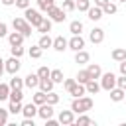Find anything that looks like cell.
<instances>
[{"label": "cell", "instance_id": "816d5d0a", "mask_svg": "<svg viewBox=\"0 0 126 126\" xmlns=\"http://www.w3.org/2000/svg\"><path fill=\"white\" fill-rule=\"evenodd\" d=\"M6 71V65H4V59L0 57V77H2V73Z\"/></svg>", "mask_w": 126, "mask_h": 126}, {"label": "cell", "instance_id": "f6af8a7d", "mask_svg": "<svg viewBox=\"0 0 126 126\" xmlns=\"http://www.w3.org/2000/svg\"><path fill=\"white\" fill-rule=\"evenodd\" d=\"M16 6L20 10H26V8H30V0H16Z\"/></svg>", "mask_w": 126, "mask_h": 126}, {"label": "cell", "instance_id": "1f68e13d", "mask_svg": "<svg viewBox=\"0 0 126 126\" xmlns=\"http://www.w3.org/2000/svg\"><path fill=\"white\" fill-rule=\"evenodd\" d=\"M10 85H6V83H0V102L2 100H6V98H10Z\"/></svg>", "mask_w": 126, "mask_h": 126}, {"label": "cell", "instance_id": "9c48e42d", "mask_svg": "<svg viewBox=\"0 0 126 126\" xmlns=\"http://www.w3.org/2000/svg\"><path fill=\"white\" fill-rule=\"evenodd\" d=\"M89 39L93 43H102L104 41V30L102 28H93L91 33H89Z\"/></svg>", "mask_w": 126, "mask_h": 126}, {"label": "cell", "instance_id": "7bdbcfd3", "mask_svg": "<svg viewBox=\"0 0 126 126\" xmlns=\"http://www.w3.org/2000/svg\"><path fill=\"white\" fill-rule=\"evenodd\" d=\"M116 87H120V89H124V91H126V75L116 77Z\"/></svg>", "mask_w": 126, "mask_h": 126}, {"label": "cell", "instance_id": "9a60e30c", "mask_svg": "<svg viewBox=\"0 0 126 126\" xmlns=\"http://www.w3.org/2000/svg\"><path fill=\"white\" fill-rule=\"evenodd\" d=\"M22 114H24V118H33L35 114H37V104L32 100L30 104H24V108H22Z\"/></svg>", "mask_w": 126, "mask_h": 126}, {"label": "cell", "instance_id": "ac0fdd59", "mask_svg": "<svg viewBox=\"0 0 126 126\" xmlns=\"http://www.w3.org/2000/svg\"><path fill=\"white\" fill-rule=\"evenodd\" d=\"M85 93H87V87H85L83 83H75V85H73V89L69 91V94H71L73 98H77V96H83Z\"/></svg>", "mask_w": 126, "mask_h": 126}, {"label": "cell", "instance_id": "60d3db41", "mask_svg": "<svg viewBox=\"0 0 126 126\" xmlns=\"http://www.w3.org/2000/svg\"><path fill=\"white\" fill-rule=\"evenodd\" d=\"M49 73H51V69H47V67H39V69H37L39 79H47V77H49Z\"/></svg>", "mask_w": 126, "mask_h": 126}, {"label": "cell", "instance_id": "ffe728a7", "mask_svg": "<svg viewBox=\"0 0 126 126\" xmlns=\"http://www.w3.org/2000/svg\"><path fill=\"white\" fill-rule=\"evenodd\" d=\"M37 45H39L41 49H47V47H53V39L49 37V33H43V35L39 37V41H37Z\"/></svg>", "mask_w": 126, "mask_h": 126}, {"label": "cell", "instance_id": "3957f363", "mask_svg": "<svg viewBox=\"0 0 126 126\" xmlns=\"http://www.w3.org/2000/svg\"><path fill=\"white\" fill-rule=\"evenodd\" d=\"M24 18H26L33 28H37V26L43 22V18H45V16H41V12H39V10H35V8H26V10H24Z\"/></svg>", "mask_w": 126, "mask_h": 126}, {"label": "cell", "instance_id": "f546056e", "mask_svg": "<svg viewBox=\"0 0 126 126\" xmlns=\"http://www.w3.org/2000/svg\"><path fill=\"white\" fill-rule=\"evenodd\" d=\"M75 124H77V126H89V124H94V122H93V118H89V116L83 112V114H79V118H75Z\"/></svg>", "mask_w": 126, "mask_h": 126}, {"label": "cell", "instance_id": "484cf974", "mask_svg": "<svg viewBox=\"0 0 126 126\" xmlns=\"http://www.w3.org/2000/svg\"><path fill=\"white\" fill-rule=\"evenodd\" d=\"M51 24H53V22H51L49 18H43V22L37 26V32H41V33H49V32H51Z\"/></svg>", "mask_w": 126, "mask_h": 126}, {"label": "cell", "instance_id": "277c9868", "mask_svg": "<svg viewBox=\"0 0 126 126\" xmlns=\"http://www.w3.org/2000/svg\"><path fill=\"white\" fill-rule=\"evenodd\" d=\"M116 87V75L112 73V71H108V73H102L100 75V89H104V91H112Z\"/></svg>", "mask_w": 126, "mask_h": 126}, {"label": "cell", "instance_id": "f35d334b", "mask_svg": "<svg viewBox=\"0 0 126 126\" xmlns=\"http://www.w3.org/2000/svg\"><path fill=\"white\" fill-rule=\"evenodd\" d=\"M47 102L55 106V104L59 102V94H57V93H53V91H49V93H47Z\"/></svg>", "mask_w": 126, "mask_h": 126}, {"label": "cell", "instance_id": "83f0119b", "mask_svg": "<svg viewBox=\"0 0 126 126\" xmlns=\"http://www.w3.org/2000/svg\"><path fill=\"white\" fill-rule=\"evenodd\" d=\"M8 85H10V89H24V87H26V85H24V79H20V77H18V73L10 79V83H8Z\"/></svg>", "mask_w": 126, "mask_h": 126}, {"label": "cell", "instance_id": "f5cc1de1", "mask_svg": "<svg viewBox=\"0 0 126 126\" xmlns=\"http://www.w3.org/2000/svg\"><path fill=\"white\" fill-rule=\"evenodd\" d=\"M2 4L4 6H12V4H16V0H2Z\"/></svg>", "mask_w": 126, "mask_h": 126}, {"label": "cell", "instance_id": "7dc6e473", "mask_svg": "<svg viewBox=\"0 0 126 126\" xmlns=\"http://www.w3.org/2000/svg\"><path fill=\"white\" fill-rule=\"evenodd\" d=\"M118 67H120V75H126V59H124V61H120V63H118Z\"/></svg>", "mask_w": 126, "mask_h": 126}, {"label": "cell", "instance_id": "d6986e66", "mask_svg": "<svg viewBox=\"0 0 126 126\" xmlns=\"http://www.w3.org/2000/svg\"><path fill=\"white\" fill-rule=\"evenodd\" d=\"M69 32H71L73 35H81V32H83V22L73 20V22L69 24Z\"/></svg>", "mask_w": 126, "mask_h": 126}, {"label": "cell", "instance_id": "e575fe53", "mask_svg": "<svg viewBox=\"0 0 126 126\" xmlns=\"http://www.w3.org/2000/svg\"><path fill=\"white\" fill-rule=\"evenodd\" d=\"M22 108H24V104H22V102H14V100H10V106H8V110H10L12 114H18V112H22Z\"/></svg>", "mask_w": 126, "mask_h": 126}, {"label": "cell", "instance_id": "7402d4cb", "mask_svg": "<svg viewBox=\"0 0 126 126\" xmlns=\"http://www.w3.org/2000/svg\"><path fill=\"white\" fill-rule=\"evenodd\" d=\"M49 79H51L53 83H63V81H65V77H63V71H61V69H51Z\"/></svg>", "mask_w": 126, "mask_h": 126}, {"label": "cell", "instance_id": "db71d44e", "mask_svg": "<svg viewBox=\"0 0 126 126\" xmlns=\"http://www.w3.org/2000/svg\"><path fill=\"white\" fill-rule=\"evenodd\" d=\"M118 2H126V0H118Z\"/></svg>", "mask_w": 126, "mask_h": 126}, {"label": "cell", "instance_id": "bcb514c9", "mask_svg": "<svg viewBox=\"0 0 126 126\" xmlns=\"http://www.w3.org/2000/svg\"><path fill=\"white\" fill-rule=\"evenodd\" d=\"M4 35H8V26L4 22H0V37H4Z\"/></svg>", "mask_w": 126, "mask_h": 126}, {"label": "cell", "instance_id": "8d00e7d4", "mask_svg": "<svg viewBox=\"0 0 126 126\" xmlns=\"http://www.w3.org/2000/svg\"><path fill=\"white\" fill-rule=\"evenodd\" d=\"M116 10H118V6H116V4H112V2H108V4L102 8V12H104V14H108V16L116 14Z\"/></svg>", "mask_w": 126, "mask_h": 126}, {"label": "cell", "instance_id": "e0dca14e", "mask_svg": "<svg viewBox=\"0 0 126 126\" xmlns=\"http://www.w3.org/2000/svg\"><path fill=\"white\" fill-rule=\"evenodd\" d=\"M87 71H89L91 79H100V75H102V69H100V65H98V63H89Z\"/></svg>", "mask_w": 126, "mask_h": 126}, {"label": "cell", "instance_id": "4316f807", "mask_svg": "<svg viewBox=\"0 0 126 126\" xmlns=\"http://www.w3.org/2000/svg\"><path fill=\"white\" fill-rule=\"evenodd\" d=\"M75 79H77V83H83V85H87V83L91 81V75H89V71H87V69H81V71L77 73V77H75Z\"/></svg>", "mask_w": 126, "mask_h": 126}, {"label": "cell", "instance_id": "4fadbf2b", "mask_svg": "<svg viewBox=\"0 0 126 126\" xmlns=\"http://www.w3.org/2000/svg\"><path fill=\"white\" fill-rule=\"evenodd\" d=\"M53 49H55V51H65V49H69V39H65L63 35H57V37L53 39Z\"/></svg>", "mask_w": 126, "mask_h": 126}, {"label": "cell", "instance_id": "681fc988", "mask_svg": "<svg viewBox=\"0 0 126 126\" xmlns=\"http://www.w3.org/2000/svg\"><path fill=\"white\" fill-rule=\"evenodd\" d=\"M108 2H110V0H94V6H100V8H104Z\"/></svg>", "mask_w": 126, "mask_h": 126}, {"label": "cell", "instance_id": "8992f818", "mask_svg": "<svg viewBox=\"0 0 126 126\" xmlns=\"http://www.w3.org/2000/svg\"><path fill=\"white\" fill-rule=\"evenodd\" d=\"M4 65H6V71L10 73V75H16L18 71H20V67H22V63H20V57H10L8 61H4Z\"/></svg>", "mask_w": 126, "mask_h": 126}, {"label": "cell", "instance_id": "b9f144b4", "mask_svg": "<svg viewBox=\"0 0 126 126\" xmlns=\"http://www.w3.org/2000/svg\"><path fill=\"white\" fill-rule=\"evenodd\" d=\"M8 112H10V110H6V108H0V126H4V124L8 122Z\"/></svg>", "mask_w": 126, "mask_h": 126}, {"label": "cell", "instance_id": "836d02e7", "mask_svg": "<svg viewBox=\"0 0 126 126\" xmlns=\"http://www.w3.org/2000/svg\"><path fill=\"white\" fill-rule=\"evenodd\" d=\"M28 53H30V57H32V59H39V57H41V53H43V49H41L39 45H33V47H30V51H28Z\"/></svg>", "mask_w": 126, "mask_h": 126}, {"label": "cell", "instance_id": "ab89813d", "mask_svg": "<svg viewBox=\"0 0 126 126\" xmlns=\"http://www.w3.org/2000/svg\"><path fill=\"white\" fill-rule=\"evenodd\" d=\"M75 8H77V2H73V0H65L63 2V10L65 12H73Z\"/></svg>", "mask_w": 126, "mask_h": 126}, {"label": "cell", "instance_id": "8fae6325", "mask_svg": "<svg viewBox=\"0 0 126 126\" xmlns=\"http://www.w3.org/2000/svg\"><path fill=\"white\" fill-rule=\"evenodd\" d=\"M24 85H26L28 89H35V87H39V75H37V73H30V75H26V77H24Z\"/></svg>", "mask_w": 126, "mask_h": 126}, {"label": "cell", "instance_id": "2e32d148", "mask_svg": "<svg viewBox=\"0 0 126 126\" xmlns=\"http://www.w3.org/2000/svg\"><path fill=\"white\" fill-rule=\"evenodd\" d=\"M124 96H126V91L120 89V87H114L110 91V100L112 102H120V100H124Z\"/></svg>", "mask_w": 126, "mask_h": 126}, {"label": "cell", "instance_id": "d4e9b609", "mask_svg": "<svg viewBox=\"0 0 126 126\" xmlns=\"http://www.w3.org/2000/svg\"><path fill=\"white\" fill-rule=\"evenodd\" d=\"M112 59L118 61V63L124 61V59H126V47H116V49L112 51Z\"/></svg>", "mask_w": 126, "mask_h": 126}, {"label": "cell", "instance_id": "cb8c5ba5", "mask_svg": "<svg viewBox=\"0 0 126 126\" xmlns=\"http://www.w3.org/2000/svg\"><path fill=\"white\" fill-rule=\"evenodd\" d=\"M85 87H87V93H89V94H96V93L100 91V85L96 83V79H91Z\"/></svg>", "mask_w": 126, "mask_h": 126}, {"label": "cell", "instance_id": "ba28073f", "mask_svg": "<svg viewBox=\"0 0 126 126\" xmlns=\"http://www.w3.org/2000/svg\"><path fill=\"white\" fill-rule=\"evenodd\" d=\"M57 120H59V124H65V126L75 124V112H73V110H61Z\"/></svg>", "mask_w": 126, "mask_h": 126}, {"label": "cell", "instance_id": "7a4b0ae2", "mask_svg": "<svg viewBox=\"0 0 126 126\" xmlns=\"http://www.w3.org/2000/svg\"><path fill=\"white\" fill-rule=\"evenodd\" d=\"M12 28H14V30H18V32H22L26 37H30V35L33 33V32H32V28H33V26H32L26 18H14V20H12Z\"/></svg>", "mask_w": 126, "mask_h": 126}, {"label": "cell", "instance_id": "74e56055", "mask_svg": "<svg viewBox=\"0 0 126 126\" xmlns=\"http://www.w3.org/2000/svg\"><path fill=\"white\" fill-rule=\"evenodd\" d=\"M10 53H12L14 57H22V55H24V47H22V45H12V47H10Z\"/></svg>", "mask_w": 126, "mask_h": 126}, {"label": "cell", "instance_id": "52a82bcc", "mask_svg": "<svg viewBox=\"0 0 126 126\" xmlns=\"http://www.w3.org/2000/svg\"><path fill=\"white\" fill-rule=\"evenodd\" d=\"M37 116H39V118H43V120L51 118V116H53V104H49V102L39 104V106H37Z\"/></svg>", "mask_w": 126, "mask_h": 126}, {"label": "cell", "instance_id": "f1b7e54d", "mask_svg": "<svg viewBox=\"0 0 126 126\" xmlns=\"http://www.w3.org/2000/svg\"><path fill=\"white\" fill-rule=\"evenodd\" d=\"M32 100H33V102H35V104L39 106V104H43V102H47V93H43V91L39 89V91H37V93L33 94V98H32Z\"/></svg>", "mask_w": 126, "mask_h": 126}, {"label": "cell", "instance_id": "5b68a950", "mask_svg": "<svg viewBox=\"0 0 126 126\" xmlns=\"http://www.w3.org/2000/svg\"><path fill=\"white\" fill-rule=\"evenodd\" d=\"M47 16H49V20H51V22H57V24H61V22L67 18L65 10H63V8H57L55 4H53L49 10H47Z\"/></svg>", "mask_w": 126, "mask_h": 126}, {"label": "cell", "instance_id": "7c38bea8", "mask_svg": "<svg viewBox=\"0 0 126 126\" xmlns=\"http://www.w3.org/2000/svg\"><path fill=\"white\" fill-rule=\"evenodd\" d=\"M87 16H89V20L96 22V20H100V18L104 16V12H102V8H100V6H91V8L87 10Z\"/></svg>", "mask_w": 126, "mask_h": 126}, {"label": "cell", "instance_id": "4dcf8cb0", "mask_svg": "<svg viewBox=\"0 0 126 126\" xmlns=\"http://www.w3.org/2000/svg\"><path fill=\"white\" fill-rule=\"evenodd\" d=\"M10 100H14V102H22V100H24V93H22V89H12V91H10Z\"/></svg>", "mask_w": 126, "mask_h": 126}, {"label": "cell", "instance_id": "f907efd6", "mask_svg": "<svg viewBox=\"0 0 126 126\" xmlns=\"http://www.w3.org/2000/svg\"><path fill=\"white\" fill-rule=\"evenodd\" d=\"M45 124H47V126H57V124H59V120H53V118H47V120H45Z\"/></svg>", "mask_w": 126, "mask_h": 126}, {"label": "cell", "instance_id": "ee69618b", "mask_svg": "<svg viewBox=\"0 0 126 126\" xmlns=\"http://www.w3.org/2000/svg\"><path fill=\"white\" fill-rule=\"evenodd\" d=\"M75 83H77V79H65V81H63V85H65L67 93H69V91L73 89V85H75Z\"/></svg>", "mask_w": 126, "mask_h": 126}, {"label": "cell", "instance_id": "d590c367", "mask_svg": "<svg viewBox=\"0 0 126 126\" xmlns=\"http://www.w3.org/2000/svg\"><path fill=\"white\" fill-rule=\"evenodd\" d=\"M91 8V0H77V10L79 12H87Z\"/></svg>", "mask_w": 126, "mask_h": 126}, {"label": "cell", "instance_id": "603a6c76", "mask_svg": "<svg viewBox=\"0 0 126 126\" xmlns=\"http://www.w3.org/2000/svg\"><path fill=\"white\" fill-rule=\"evenodd\" d=\"M53 85H55V83H53L49 77H47V79H39V89H41L43 93H49V91H53Z\"/></svg>", "mask_w": 126, "mask_h": 126}, {"label": "cell", "instance_id": "6da1fadb", "mask_svg": "<svg viewBox=\"0 0 126 126\" xmlns=\"http://www.w3.org/2000/svg\"><path fill=\"white\" fill-rule=\"evenodd\" d=\"M93 108V98L91 96H77V98H73V102H71V110L75 112V114H83V112H89Z\"/></svg>", "mask_w": 126, "mask_h": 126}, {"label": "cell", "instance_id": "30bf717a", "mask_svg": "<svg viewBox=\"0 0 126 126\" xmlns=\"http://www.w3.org/2000/svg\"><path fill=\"white\" fill-rule=\"evenodd\" d=\"M24 39H26V35H24L22 32H18V30H14V32L8 33V41H10V45H22Z\"/></svg>", "mask_w": 126, "mask_h": 126}, {"label": "cell", "instance_id": "c3c4849f", "mask_svg": "<svg viewBox=\"0 0 126 126\" xmlns=\"http://www.w3.org/2000/svg\"><path fill=\"white\" fill-rule=\"evenodd\" d=\"M22 126H33V118H24L22 120Z\"/></svg>", "mask_w": 126, "mask_h": 126}, {"label": "cell", "instance_id": "11a10c76", "mask_svg": "<svg viewBox=\"0 0 126 126\" xmlns=\"http://www.w3.org/2000/svg\"><path fill=\"white\" fill-rule=\"evenodd\" d=\"M124 98H126V96H124Z\"/></svg>", "mask_w": 126, "mask_h": 126}, {"label": "cell", "instance_id": "44dd1931", "mask_svg": "<svg viewBox=\"0 0 126 126\" xmlns=\"http://www.w3.org/2000/svg\"><path fill=\"white\" fill-rule=\"evenodd\" d=\"M89 59H91V55H89L85 49L75 51V63H89Z\"/></svg>", "mask_w": 126, "mask_h": 126}, {"label": "cell", "instance_id": "5bb4252c", "mask_svg": "<svg viewBox=\"0 0 126 126\" xmlns=\"http://www.w3.org/2000/svg\"><path fill=\"white\" fill-rule=\"evenodd\" d=\"M85 47V39L81 37V35H73L71 39H69V49H73V51H81Z\"/></svg>", "mask_w": 126, "mask_h": 126}, {"label": "cell", "instance_id": "d6a6232c", "mask_svg": "<svg viewBox=\"0 0 126 126\" xmlns=\"http://www.w3.org/2000/svg\"><path fill=\"white\" fill-rule=\"evenodd\" d=\"M53 4H55V0H37V8H39L41 12H47Z\"/></svg>", "mask_w": 126, "mask_h": 126}]
</instances>
